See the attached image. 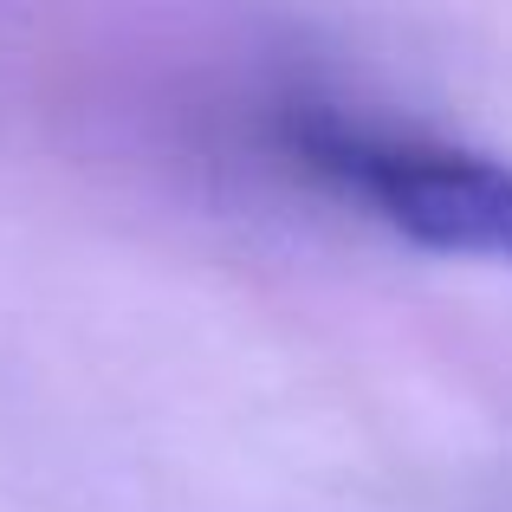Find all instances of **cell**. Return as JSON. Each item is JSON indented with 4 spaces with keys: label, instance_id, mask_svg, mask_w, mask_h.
I'll return each mask as SVG.
<instances>
[{
    "label": "cell",
    "instance_id": "6da1fadb",
    "mask_svg": "<svg viewBox=\"0 0 512 512\" xmlns=\"http://www.w3.org/2000/svg\"><path fill=\"white\" fill-rule=\"evenodd\" d=\"M273 143L292 169L370 208L389 234L428 253L512 266V163L500 156L325 98L279 104Z\"/></svg>",
    "mask_w": 512,
    "mask_h": 512
}]
</instances>
